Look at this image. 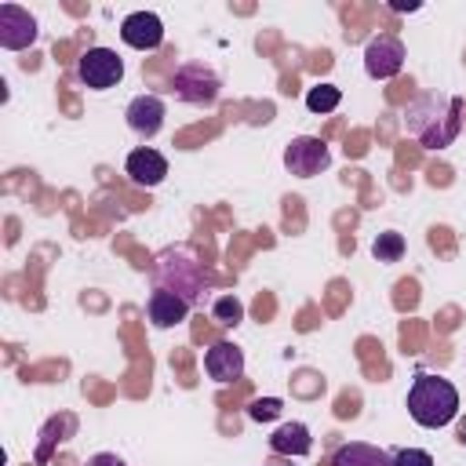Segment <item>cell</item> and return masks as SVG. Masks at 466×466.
Returning a JSON list of instances; mask_svg holds the SVG:
<instances>
[{"label":"cell","mask_w":466,"mask_h":466,"mask_svg":"<svg viewBox=\"0 0 466 466\" xmlns=\"http://www.w3.org/2000/svg\"><path fill=\"white\" fill-rule=\"evenodd\" d=\"M248 415H251L255 422H269V419L280 415V400H277V397H258V400H251Z\"/></svg>","instance_id":"cell-19"},{"label":"cell","mask_w":466,"mask_h":466,"mask_svg":"<svg viewBox=\"0 0 466 466\" xmlns=\"http://www.w3.org/2000/svg\"><path fill=\"white\" fill-rule=\"evenodd\" d=\"M204 371L215 379V382H233L244 375V353L233 346V342H215L208 353H204Z\"/></svg>","instance_id":"cell-12"},{"label":"cell","mask_w":466,"mask_h":466,"mask_svg":"<svg viewBox=\"0 0 466 466\" xmlns=\"http://www.w3.org/2000/svg\"><path fill=\"white\" fill-rule=\"evenodd\" d=\"M331 466H393V455H386L375 444L364 441H350L331 455Z\"/></svg>","instance_id":"cell-14"},{"label":"cell","mask_w":466,"mask_h":466,"mask_svg":"<svg viewBox=\"0 0 466 466\" xmlns=\"http://www.w3.org/2000/svg\"><path fill=\"white\" fill-rule=\"evenodd\" d=\"M404 66V44L393 36V33H379L368 40L364 47V69L371 80H390L397 76Z\"/></svg>","instance_id":"cell-7"},{"label":"cell","mask_w":466,"mask_h":466,"mask_svg":"<svg viewBox=\"0 0 466 466\" xmlns=\"http://www.w3.org/2000/svg\"><path fill=\"white\" fill-rule=\"evenodd\" d=\"M393 466H433V455L422 448H404L393 455Z\"/></svg>","instance_id":"cell-20"},{"label":"cell","mask_w":466,"mask_h":466,"mask_svg":"<svg viewBox=\"0 0 466 466\" xmlns=\"http://www.w3.org/2000/svg\"><path fill=\"white\" fill-rule=\"evenodd\" d=\"M269 448L277 455H306L313 448V437H309V430L302 422H280L273 430V437H269Z\"/></svg>","instance_id":"cell-15"},{"label":"cell","mask_w":466,"mask_h":466,"mask_svg":"<svg viewBox=\"0 0 466 466\" xmlns=\"http://www.w3.org/2000/svg\"><path fill=\"white\" fill-rule=\"evenodd\" d=\"M218 76H215V69H208L204 62H182L178 69H175V76H171V91H175V98H182V102H189V106H211L215 98H218Z\"/></svg>","instance_id":"cell-4"},{"label":"cell","mask_w":466,"mask_h":466,"mask_svg":"<svg viewBox=\"0 0 466 466\" xmlns=\"http://www.w3.org/2000/svg\"><path fill=\"white\" fill-rule=\"evenodd\" d=\"M408 415L419 426H426V430L448 426L459 415V390L444 375L419 371L415 382H411V390H408Z\"/></svg>","instance_id":"cell-2"},{"label":"cell","mask_w":466,"mask_h":466,"mask_svg":"<svg viewBox=\"0 0 466 466\" xmlns=\"http://www.w3.org/2000/svg\"><path fill=\"white\" fill-rule=\"evenodd\" d=\"M127 127L142 138H153L160 127H164V102L157 95H135L127 102Z\"/></svg>","instance_id":"cell-11"},{"label":"cell","mask_w":466,"mask_h":466,"mask_svg":"<svg viewBox=\"0 0 466 466\" xmlns=\"http://www.w3.org/2000/svg\"><path fill=\"white\" fill-rule=\"evenodd\" d=\"M390 7H393V11H415L419 4H415V0H393Z\"/></svg>","instance_id":"cell-22"},{"label":"cell","mask_w":466,"mask_h":466,"mask_svg":"<svg viewBox=\"0 0 466 466\" xmlns=\"http://www.w3.org/2000/svg\"><path fill=\"white\" fill-rule=\"evenodd\" d=\"M76 76L91 87V91H106V87H116L124 80V62L116 51L109 47H87L76 62Z\"/></svg>","instance_id":"cell-5"},{"label":"cell","mask_w":466,"mask_h":466,"mask_svg":"<svg viewBox=\"0 0 466 466\" xmlns=\"http://www.w3.org/2000/svg\"><path fill=\"white\" fill-rule=\"evenodd\" d=\"M146 313H149V320L157 328H175V324H182L189 317V302L182 295L167 291V288H157L149 295V302H146Z\"/></svg>","instance_id":"cell-13"},{"label":"cell","mask_w":466,"mask_h":466,"mask_svg":"<svg viewBox=\"0 0 466 466\" xmlns=\"http://www.w3.org/2000/svg\"><path fill=\"white\" fill-rule=\"evenodd\" d=\"M371 255H375L379 262H397V258L404 255V237H400V233H393V229L379 233V237H375V244H371Z\"/></svg>","instance_id":"cell-17"},{"label":"cell","mask_w":466,"mask_h":466,"mask_svg":"<svg viewBox=\"0 0 466 466\" xmlns=\"http://www.w3.org/2000/svg\"><path fill=\"white\" fill-rule=\"evenodd\" d=\"M36 40V18L18 4H0V47L25 51Z\"/></svg>","instance_id":"cell-8"},{"label":"cell","mask_w":466,"mask_h":466,"mask_svg":"<svg viewBox=\"0 0 466 466\" xmlns=\"http://www.w3.org/2000/svg\"><path fill=\"white\" fill-rule=\"evenodd\" d=\"M120 40L135 51H153L164 40V22L153 11H135L120 22Z\"/></svg>","instance_id":"cell-9"},{"label":"cell","mask_w":466,"mask_h":466,"mask_svg":"<svg viewBox=\"0 0 466 466\" xmlns=\"http://www.w3.org/2000/svg\"><path fill=\"white\" fill-rule=\"evenodd\" d=\"M124 171H127V178H131L135 186L153 189V186H160V182H164V175H167V160H164L157 149L138 146V149H131V153H127Z\"/></svg>","instance_id":"cell-10"},{"label":"cell","mask_w":466,"mask_h":466,"mask_svg":"<svg viewBox=\"0 0 466 466\" xmlns=\"http://www.w3.org/2000/svg\"><path fill=\"white\" fill-rule=\"evenodd\" d=\"M153 277H157V288H167V291L182 295L189 306H193V302L204 295V288L211 284V277L204 273V266H200L186 248H167V251H160Z\"/></svg>","instance_id":"cell-3"},{"label":"cell","mask_w":466,"mask_h":466,"mask_svg":"<svg viewBox=\"0 0 466 466\" xmlns=\"http://www.w3.org/2000/svg\"><path fill=\"white\" fill-rule=\"evenodd\" d=\"M87 466H127V462L120 455H113V451H98V455L87 459Z\"/></svg>","instance_id":"cell-21"},{"label":"cell","mask_w":466,"mask_h":466,"mask_svg":"<svg viewBox=\"0 0 466 466\" xmlns=\"http://www.w3.org/2000/svg\"><path fill=\"white\" fill-rule=\"evenodd\" d=\"M339 102H342V91L335 84H317V87L306 91V109L309 113H331Z\"/></svg>","instance_id":"cell-16"},{"label":"cell","mask_w":466,"mask_h":466,"mask_svg":"<svg viewBox=\"0 0 466 466\" xmlns=\"http://www.w3.org/2000/svg\"><path fill=\"white\" fill-rule=\"evenodd\" d=\"M211 313H215L218 324H237V320L244 317V306H240V299H233V295H218L215 306H211Z\"/></svg>","instance_id":"cell-18"},{"label":"cell","mask_w":466,"mask_h":466,"mask_svg":"<svg viewBox=\"0 0 466 466\" xmlns=\"http://www.w3.org/2000/svg\"><path fill=\"white\" fill-rule=\"evenodd\" d=\"M408 131L426 149H448L462 131V102L451 95H419L408 106Z\"/></svg>","instance_id":"cell-1"},{"label":"cell","mask_w":466,"mask_h":466,"mask_svg":"<svg viewBox=\"0 0 466 466\" xmlns=\"http://www.w3.org/2000/svg\"><path fill=\"white\" fill-rule=\"evenodd\" d=\"M328 164H331V149H328V142L317 138V135H299V138H291L288 149H284V167H288L291 175H299V178H313V175H320Z\"/></svg>","instance_id":"cell-6"}]
</instances>
